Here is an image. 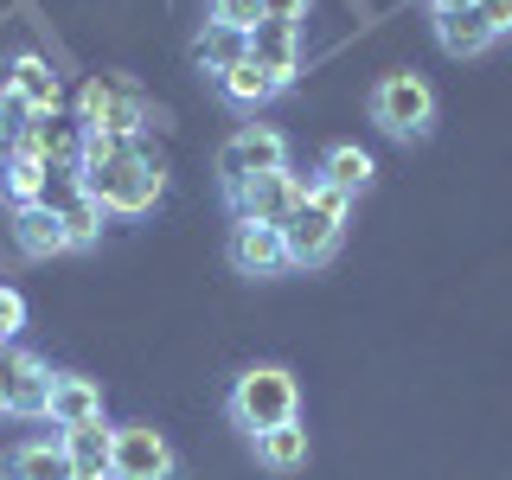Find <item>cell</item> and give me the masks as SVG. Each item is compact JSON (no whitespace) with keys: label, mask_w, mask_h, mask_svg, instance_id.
<instances>
[{"label":"cell","mask_w":512,"mask_h":480,"mask_svg":"<svg viewBox=\"0 0 512 480\" xmlns=\"http://www.w3.org/2000/svg\"><path fill=\"white\" fill-rule=\"evenodd\" d=\"M32 116H39V109L26 103V96H13V90H0V135L7 141H20L26 128H32Z\"/></svg>","instance_id":"obj_24"},{"label":"cell","mask_w":512,"mask_h":480,"mask_svg":"<svg viewBox=\"0 0 512 480\" xmlns=\"http://www.w3.org/2000/svg\"><path fill=\"white\" fill-rule=\"evenodd\" d=\"M244 58H250V32H237V26H224V20H205L199 39H192V64L212 71V77H224L231 64H244Z\"/></svg>","instance_id":"obj_17"},{"label":"cell","mask_w":512,"mask_h":480,"mask_svg":"<svg viewBox=\"0 0 512 480\" xmlns=\"http://www.w3.org/2000/svg\"><path fill=\"white\" fill-rule=\"evenodd\" d=\"M13 244H20L32 263H52V256L71 250V237H64L58 212H45V205H13Z\"/></svg>","instance_id":"obj_15"},{"label":"cell","mask_w":512,"mask_h":480,"mask_svg":"<svg viewBox=\"0 0 512 480\" xmlns=\"http://www.w3.org/2000/svg\"><path fill=\"white\" fill-rule=\"evenodd\" d=\"M282 167H288V141L276 135V128H256V122L237 128V135L218 148V180H224V192L263 180V173H282Z\"/></svg>","instance_id":"obj_7"},{"label":"cell","mask_w":512,"mask_h":480,"mask_svg":"<svg viewBox=\"0 0 512 480\" xmlns=\"http://www.w3.org/2000/svg\"><path fill=\"white\" fill-rule=\"evenodd\" d=\"M301 410V391H295V372L288 365H250L244 378L231 384V423L244 436H269V429L295 423Z\"/></svg>","instance_id":"obj_2"},{"label":"cell","mask_w":512,"mask_h":480,"mask_svg":"<svg viewBox=\"0 0 512 480\" xmlns=\"http://www.w3.org/2000/svg\"><path fill=\"white\" fill-rule=\"evenodd\" d=\"M500 13H506V32H512V0H500Z\"/></svg>","instance_id":"obj_30"},{"label":"cell","mask_w":512,"mask_h":480,"mask_svg":"<svg viewBox=\"0 0 512 480\" xmlns=\"http://www.w3.org/2000/svg\"><path fill=\"white\" fill-rule=\"evenodd\" d=\"M64 455H71L77 480H109V461H116V429H109L103 416H90V423L64 429Z\"/></svg>","instance_id":"obj_13"},{"label":"cell","mask_w":512,"mask_h":480,"mask_svg":"<svg viewBox=\"0 0 512 480\" xmlns=\"http://www.w3.org/2000/svg\"><path fill=\"white\" fill-rule=\"evenodd\" d=\"M109 480H180V455L167 448V436L154 423H122Z\"/></svg>","instance_id":"obj_8"},{"label":"cell","mask_w":512,"mask_h":480,"mask_svg":"<svg viewBox=\"0 0 512 480\" xmlns=\"http://www.w3.org/2000/svg\"><path fill=\"white\" fill-rule=\"evenodd\" d=\"M103 205H96L90 199V192H77V199L71 205H64V212H58V224H64V237H71V250H90L96 244V237H103Z\"/></svg>","instance_id":"obj_22"},{"label":"cell","mask_w":512,"mask_h":480,"mask_svg":"<svg viewBox=\"0 0 512 480\" xmlns=\"http://www.w3.org/2000/svg\"><path fill=\"white\" fill-rule=\"evenodd\" d=\"M52 404V372L39 352L7 346L0 352V416H45Z\"/></svg>","instance_id":"obj_9"},{"label":"cell","mask_w":512,"mask_h":480,"mask_svg":"<svg viewBox=\"0 0 512 480\" xmlns=\"http://www.w3.org/2000/svg\"><path fill=\"white\" fill-rule=\"evenodd\" d=\"M461 7H474V0H429V13H461Z\"/></svg>","instance_id":"obj_29"},{"label":"cell","mask_w":512,"mask_h":480,"mask_svg":"<svg viewBox=\"0 0 512 480\" xmlns=\"http://www.w3.org/2000/svg\"><path fill=\"white\" fill-rule=\"evenodd\" d=\"M7 90L13 96H26L39 116H58V103H64V90H58V71L45 64L39 52H20L13 58V71H7Z\"/></svg>","instance_id":"obj_18"},{"label":"cell","mask_w":512,"mask_h":480,"mask_svg":"<svg viewBox=\"0 0 512 480\" xmlns=\"http://www.w3.org/2000/svg\"><path fill=\"white\" fill-rule=\"evenodd\" d=\"M372 154L365 148H352V141H340V148H327V160H320V186H333V192H346V199H359L365 186H372Z\"/></svg>","instance_id":"obj_19"},{"label":"cell","mask_w":512,"mask_h":480,"mask_svg":"<svg viewBox=\"0 0 512 480\" xmlns=\"http://www.w3.org/2000/svg\"><path fill=\"white\" fill-rule=\"evenodd\" d=\"M90 416H103V391H96L90 378H77V372H52L45 423H52V429H77V423H90Z\"/></svg>","instance_id":"obj_14"},{"label":"cell","mask_w":512,"mask_h":480,"mask_svg":"<svg viewBox=\"0 0 512 480\" xmlns=\"http://www.w3.org/2000/svg\"><path fill=\"white\" fill-rule=\"evenodd\" d=\"M84 192L109 218H141V212H154L160 192H167V167H160V154L148 141L90 135L84 141Z\"/></svg>","instance_id":"obj_1"},{"label":"cell","mask_w":512,"mask_h":480,"mask_svg":"<svg viewBox=\"0 0 512 480\" xmlns=\"http://www.w3.org/2000/svg\"><path fill=\"white\" fill-rule=\"evenodd\" d=\"M7 480H77L71 455H64V429L13 448V455H7Z\"/></svg>","instance_id":"obj_16"},{"label":"cell","mask_w":512,"mask_h":480,"mask_svg":"<svg viewBox=\"0 0 512 480\" xmlns=\"http://www.w3.org/2000/svg\"><path fill=\"white\" fill-rule=\"evenodd\" d=\"M231 269L237 276H276L288 269V244H282V224H231Z\"/></svg>","instance_id":"obj_12"},{"label":"cell","mask_w":512,"mask_h":480,"mask_svg":"<svg viewBox=\"0 0 512 480\" xmlns=\"http://www.w3.org/2000/svg\"><path fill=\"white\" fill-rule=\"evenodd\" d=\"M250 64L269 71V84L288 90L301 77V26H282V20H256L250 26Z\"/></svg>","instance_id":"obj_11"},{"label":"cell","mask_w":512,"mask_h":480,"mask_svg":"<svg viewBox=\"0 0 512 480\" xmlns=\"http://www.w3.org/2000/svg\"><path fill=\"white\" fill-rule=\"evenodd\" d=\"M346 212H352V199H346V192H333V186L308 192V199H301L295 212H288V224H282V244H288V269H314V263H327V256L340 250Z\"/></svg>","instance_id":"obj_3"},{"label":"cell","mask_w":512,"mask_h":480,"mask_svg":"<svg viewBox=\"0 0 512 480\" xmlns=\"http://www.w3.org/2000/svg\"><path fill=\"white\" fill-rule=\"evenodd\" d=\"M308 192H320V173L282 167V173H263V180H250V186H231L224 199H231V218H244V224H288V212H295Z\"/></svg>","instance_id":"obj_6"},{"label":"cell","mask_w":512,"mask_h":480,"mask_svg":"<svg viewBox=\"0 0 512 480\" xmlns=\"http://www.w3.org/2000/svg\"><path fill=\"white\" fill-rule=\"evenodd\" d=\"M20 327H26V301L13 295L7 282H0V340H13V333H20Z\"/></svg>","instance_id":"obj_26"},{"label":"cell","mask_w":512,"mask_h":480,"mask_svg":"<svg viewBox=\"0 0 512 480\" xmlns=\"http://www.w3.org/2000/svg\"><path fill=\"white\" fill-rule=\"evenodd\" d=\"M218 90H224V103H237V109H263L269 96H276V84H269V71H256V64H231V71L218 77Z\"/></svg>","instance_id":"obj_21"},{"label":"cell","mask_w":512,"mask_h":480,"mask_svg":"<svg viewBox=\"0 0 512 480\" xmlns=\"http://www.w3.org/2000/svg\"><path fill=\"white\" fill-rule=\"evenodd\" d=\"M308 0H263V20H282V26H301Z\"/></svg>","instance_id":"obj_27"},{"label":"cell","mask_w":512,"mask_h":480,"mask_svg":"<svg viewBox=\"0 0 512 480\" xmlns=\"http://www.w3.org/2000/svg\"><path fill=\"white\" fill-rule=\"evenodd\" d=\"M256 461H263L269 474L308 468V429H301V423H282V429H269V436H256Z\"/></svg>","instance_id":"obj_20"},{"label":"cell","mask_w":512,"mask_h":480,"mask_svg":"<svg viewBox=\"0 0 512 480\" xmlns=\"http://www.w3.org/2000/svg\"><path fill=\"white\" fill-rule=\"evenodd\" d=\"M77 122H84V135H103V141H141L148 103H141V90L122 84V77H90V84L77 90Z\"/></svg>","instance_id":"obj_4"},{"label":"cell","mask_w":512,"mask_h":480,"mask_svg":"<svg viewBox=\"0 0 512 480\" xmlns=\"http://www.w3.org/2000/svg\"><path fill=\"white\" fill-rule=\"evenodd\" d=\"M212 20L237 26V32H250L256 20H263V0H212Z\"/></svg>","instance_id":"obj_25"},{"label":"cell","mask_w":512,"mask_h":480,"mask_svg":"<svg viewBox=\"0 0 512 480\" xmlns=\"http://www.w3.org/2000/svg\"><path fill=\"white\" fill-rule=\"evenodd\" d=\"M500 32H506L500 0H474V7H461V13H436V39H442L448 58H480Z\"/></svg>","instance_id":"obj_10"},{"label":"cell","mask_w":512,"mask_h":480,"mask_svg":"<svg viewBox=\"0 0 512 480\" xmlns=\"http://www.w3.org/2000/svg\"><path fill=\"white\" fill-rule=\"evenodd\" d=\"M45 160H32V154H13V167L0 173V186H7V199L13 205H39V186H45Z\"/></svg>","instance_id":"obj_23"},{"label":"cell","mask_w":512,"mask_h":480,"mask_svg":"<svg viewBox=\"0 0 512 480\" xmlns=\"http://www.w3.org/2000/svg\"><path fill=\"white\" fill-rule=\"evenodd\" d=\"M372 122L384 128V135H397V141L429 135V122H436V90H429L416 71L378 77V90H372Z\"/></svg>","instance_id":"obj_5"},{"label":"cell","mask_w":512,"mask_h":480,"mask_svg":"<svg viewBox=\"0 0 512 480\" xmlns=\"http://www.w3.org/2000/svg\"><path fill=\"white\" fill-rule=\"evenodd\" d=\"M13 154H20V141H7V135H0V173L13 167Z\"/></svg>","instance_id":"obj_28"}]
</instances>
